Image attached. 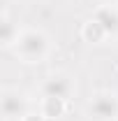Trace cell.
I'll use <instances>...</instances> for the list:
<instances>
[{"mask_svg":"<svg viewBox=\"0 0 118 121\" xmlns=\"http://www.w3.org/2000/svg\"><path fill=\"white\" fill-rule=\"evenodd\" d=\"M81 40L88 44H106L118 40V0L97 5L81 23Z\"/></svg>","mask_w":118,"mask_h":121,"instance_id":"cell-1","label":"cell"},{"mask_svg":"<svg viewBox=\"0 0 118 121\" xmlns=\"http://www.w3.org/2000/svg\"><path fill=\"white\" fill-rule=\"evenodd\" d=\"M12 54L26 65H39L53 54V40L44 28L23 26L16 44L12 47Z\"/></svg>","mask_w":118,"mask_h":121,"instance_id":"cell-2","label":"cell"},{"mask_svg":"<svg viewBox=\"0 0 118 121\" xmlns=\"http://www.w3.org/2000/svg\"><path fill=\"white\" fill-rule=\"evenodd\" d=\"M83 114L90 121H118V91H95L86 100Z\"/></svg>","mask_w":118,"mask_h":121,"instance_id":"cell-3","label":"cell"},{"mask_svg":"<svg viewBox=\"0 0 118 121\" xmlns=\"http://www.w3.org/2000/svg\"><path fill=\"white\" fill-rule=\"evenodd\" d=\"M76 93V82L70 72L65 70H53L42 77L39 82V98H63L72 100Z\"/></svg>","mask_w":118,"mask_h":121,"instance_id":"cell-4","label":"cell"},{"mask_svg":"<svg viewBox=\"0 0 118 121\" xmlns=\"http://www.w3.org/2000/svg\"><path fill=\"white\" fill-rule=\"evenodd\" d=\"M32 105L30 98L23 91L14 89V86H5L0 93V112H2V121H21L28 114Z\"/></svg>","mask_w":118,"mask_h":121,"instance_id":"cell-5","label":"cell"},{"mask_svg":"<svg viewBox=\"0 0 118 121\" xmlns=\"http://www.w3.org/2000/svg\"><path fill=\"white\" fill-rule=\"evenodd\" d=\"M21 28H23V26H19L14 19L9 16L7 9H2V14H0V42H2L5 49L12 51V47L16 44V40H19V35H21Z\"/></svg>","mask_w":118,"mask_h":121,"instance_id":"cell-6","label":"cell"},{"mask_svg":"<svg viewBox=\"0 0 118 121\" xmlns=\"http://www.w3.org/2000/svg\"><path fill=\"white\" fill-rule=\"evenodd\" d=\"M67 107H70V100H63V98H39V103H37V109L49 121L60 119L67 112Z\"/></svg>","mask_w":118,"mask_h":121,"instance_id":"cell-7","label":"cell"},{"mask_svg":"<svg viewBox=\"0 0 118 121\" xmlns=\"http://www.w3.org/2000/svg\"><path fill=\"white\" fill-rule=\"evenodd\" d=\"M21 121H49V119H46L44 114H42V112L35 107V109H30V112H28V114H26V117H23Z\"/></svg>","mask_w":118,"mask_h":121,"instance_id":"cell-8","label":"cell"}]
</instances>
